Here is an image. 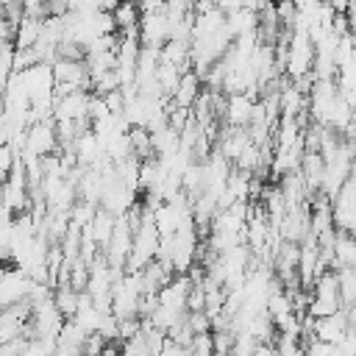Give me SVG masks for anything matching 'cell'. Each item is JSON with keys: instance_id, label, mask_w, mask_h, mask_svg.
Segmentation results:
<instances>
[{"instance_id": "obj_1", "label": "cell", "mask_w": 356, "mask_h": 356, "mask_svg": "<svg viewBox=\"0 0 356 356\" xmlns=\"http://www.w3.org/2000/svg\"><path fill=\"white\" fill-rule=\"evenodd\" d=\"M348 331H350V323H348V317H345L342 309H339L337 314H331V317L314 320V339H320V342L339 345V342L348 337Z\"/></svg>"}, {"instance_id": "obj_2", "label": "cell", "mask_w": 356, "mask_h": 356, "mask_svg": "<svg viewBox=\"0 0 356 356\" xmlns=\"http://www.w3.org/2000/svg\"><path fill=\"white\" fill-rule=\"evenodd\" d=\"M331 253H334V267L337 270H353L356 267V236L337 228Z\"/></svg>"}, {"instance_id": "obj_3", "label": "cell", "mask_w": 356, "mask_h": 356, "mask_svg": "<svg viewBox=\"0 0 356 356\" xmlns=\"http://www.w3.org/2000/svg\"><path fill=\"white\" fill-rule=\"evenodd\" d=\"M225 117L234 128H248L253 120V103L245 95H231L225 103Z\"/></svg>"}, {"instance_id": "obj_4", "label": "cell", "mask_w": 356, "mask_h": 356, "mask_svg": "<svg viewBox=\"0 0 356 356\" xmlns=\"http://www.w3.org/2000/svg\"><path fill=\"white\" fill-rule=\"evenodd\" d=\"M200 97V78L197 72H184L181 81H178V89H175V106L178 108H189L195 106Z\"/></svg>"}, {"instance_id": "obj_5", "label": "cell", "mask_w": 356, "mask_h": 356, "mask_svg": "<svg viewBox=\"0 0 356 356\" xmlns=\"http://www.w3.org/2000/svg\"><path fill=\"white\" fill-rule=\"evenodd\" d=\"M114 22L120 25V28H125L128 33H131V28L136 25V6L131 3V0H125V3H120L117 8H114Z\"/></svg>"}, {"instance_id": "obj_6", "label": "cell", "mask_w": 356, "mask_h": 356, "mask_svg": "<svg viewBox=\"0 0 356 356\" xmlns=\"http://www.w3.org/2000/svg\"><path fill=\"white\" fill-rule=\"evenodd\" d=\"M189 356H214V334H195L189 342Z\"/></svg>"}, {"instance_id": "obj_7", "label": "cell", "mask_w": 356, "mask_h": 356, "mask_svg": "<svg viewBox=\"0 0 356 356\" xmlns=\"http://www.w3.org/2000/svg\"><path fill=\"white\" fill-rule=\"evenodd\" d=\"M275 356H303V345L300 339H292V337H284V334H275Z\"/></svg>"}, {"instance_id": "obj_8", "label": "cell", "mask_w": 356, "mask_h": 356, "mask_svg": "<svg viewBox=\"0 0 356 356\" xmlns=\"http://www.w3.org/2000/svg\"><path fill=\"white\" fill-rule=\"evenodd\" d=\"M111 342L103 337V334H89L86 342H83V356H100Z\"/></svg>"}, {"instance_id": "obj_9", "label": "cell", "mask_w": 356, "mask_h": 356, "mask_svg": "<svg viewBox=\"0 0 356 356\" xmlns=\"http://www.w3.org/2000/svg\"><path fill=\"white\" fill-rule=\"evenodd\" d=\"M303 356H337V348L328 345V342H320V339H312L303 345Z\"/></svg>"}, {"instance_id": "obj_10", "label": "cell", "mask_w": 356, "mask_h": 356, "mask_svg": "<svg viewBox=\"0 0 356 356\" xmlns=\"http://www.w3.org/2000/svg\"><path fill=\"white\" fill-rule=\"evenodd\" d=\"M159 356H189V348H186V345H178V342H172V339L167 337V342H164V348H161Z\"/></svg>"}, {"instance_id": "obj_11", "label": "cell", "mask_w": 356, "mask_h": 356, "mask_svg": "<svg viewBox=\"0 0 356 356\" xmlns=\"http://www.w3.org/2000/svg\"><path fill=\"white\" fill-rule=\"evenodd\" d=\"M100 356H122V348H114V345H108V348H106Z\"/></svg>"}, {"instance_id": "obj_12", "label": "cell", "mask_w": 356, "mask_h": 356, "mask_svg": "<svg viewBox=\"0 0 356 356\" xmlns=\"http://www.w3.org/2000/svg\"><path fill=\"white\" fill-rule=\"evenodd\" d=\"M350 19H356V17H350Z\"/></svg>"}]
</instances>
